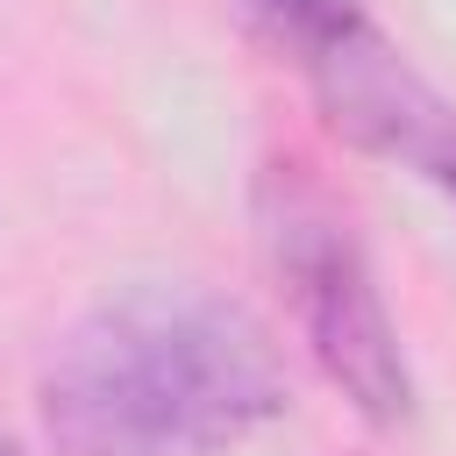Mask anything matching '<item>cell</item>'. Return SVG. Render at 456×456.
<instances>
[{
  "instance_id": "3957f363",
  "label": "cell",
  "mask_w": 456,
  "mask_h": 456,
  "mask_svg": "<svg viewBox=\"0 0 456 456\" xmlns=\"http://www.w3.org/2000/svg\"><path fill=\"white\" fill-rule=\"evenodd\" d=\"M299 64L342 142H356L456 200V107L406 64V50H392L363 14H349L328 36H314L299 50Z\"/></svg>"
},
{
  "instance_id": "277c9868",
  "label": "cell",
  "mask_w": 456,
  "mask_h": 456,
  "mask_svg": "<svg viewBox=\"0 0 456 456\" xmlns=\"http://www.w3.org/2000/svg\"><path fill=\"white\" fill-rule=\"evenodd\" d=\"M278 43H292V50H306L314 36H328L335 21H349V14H363L356 0H242Z\"/></svg>"
},
{
  "instance_id": "5b68a950",
  "label": "cell",
  "mask_w": 456,
  "mask_h": 456,
  "mask_svg": "<svg viewBox=\"0 0 456 456\" xmlns=\"http://www.w3.org/2000/svg\"><path fill=\"white\" fill-rule=\"evenodd\" d=\"M0 456H28V449H21V442H7V435H0Z\"/></svg>"
},
{
  "instance_id": "7a4b0ae2",
  "label": "cell",
  "mask_w": 456,
  "mask_h": 456,
  "mask_svg": "<svg viewBox=\"0 0 456 456\" xmlns=\"http://www.w3.org/2000/svg\"><path fill=\"white\" fill-rule=\"evenodd\" d=\"M256 228H264V256H271L328 385L378 428L406 420L413 370H406L399 328L385 314L378 271H370L349 214L328 200V185L299 157H271L256 171Z\"/></svg>"
},
{
  "instance_id": "6da1fadb",
  "label": "cell",
  "mask_w": 456,
  "mask_h": 456,
  "mask_svg": "<svg viewBox=\"0 0 456 456\" xmlns=\"http://www.w3.org/2000/svg\"><path fill=\"white\" fill-rule=\"evenodd\" d=\"M36 399L57 456H228L292 392L271 335L235 299L128 285L57 335Z\"/></svg>"
}]
</instances>
